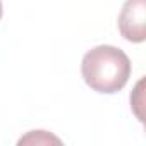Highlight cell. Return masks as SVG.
<instances>
[{
  "mask_svg": "<svg viewBox=\"0 0 146 146\" xmlns=\"http://www.w3.org/2000/svg\"><path fill=\"white\" fill-rule=\"evenodd\" d=\"M146 0H125L119 16L120 35L132 43H143L146 38Z\"/></svg>",
  "mask_w": 146,
  "mask_h": 146,
  "instance_id": "obj_2",
  "label": "cell"
},
{
  "mask_svg": "<svg viewBox=\"0 0 146 146\" xmlns=\"http://www.w3.org/2000/svg\"><path fill=\"white\" fill-rule=\"evenodd\" d=\"M2 12H4V9H2V0H0V19H2Z\"/></svg>",
  "mask_w": 146,
  "mask_h": 146,
  "instance_id": "obj_4",
  "label": "cell"
},
{
  "mask_svg": "<svg viewBox=\"0 0 146 146\" xmlns=\"http://www.w3.org/2000/svg\"><path fill=\"white\" fill-rule=\"evenodd\" d=\"M81 74L93 91L113 95L120 91L131 78V60L120 48L100 45L83 57Z\"/></svg>",
  "mask_w": 146,
  "mask_h": 146,
  "instance_id": "obj_1",
  "label": "cell"
},
{
  "mask_svg": "<svg viewBox=\"0 0 146 146\" xmlns=\"http://www.w3.org/2000/svg\"><path fill=\"white\" fill-rule=\"evenodd\" d=\"M28 143H31V144H48V143H57V144H60V139L58 137H55V136H52V134H48L46 131H31L28 136H24V137H21L19 139V144H28Z\"/></svg>",
  "mask_w": 146,
  "mask_h": 146,
  "instance_id": "obj_3",
  "label": "cell"
}]
</instances>
